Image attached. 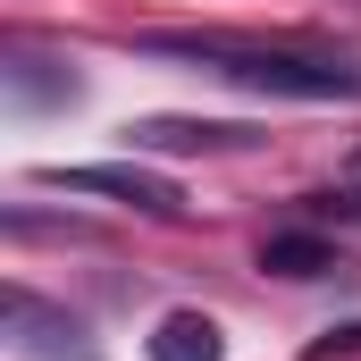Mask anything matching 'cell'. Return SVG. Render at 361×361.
I'll list each match as a JSON object with an SVG mask.
<instances>
[{
    "instance_id": "5b68a950",
    "label": "cell",
    "mask_w": 361,
    "mask_h": 361,
    "mask_svg": "<svg viewBox=\"0 0 361 361\" xmlns=\"http://www.w3.org/2000/svg\"><path fill=\"white\" fill-rule=\"evenodd\" d=\"M227 353V336H219V319H202V311H169L160 328H152V361H219Z\"/></svg>"
},
{
    "instance_id": "ba28073f",
    "label": "cell",
    "mask_w": 361,
    "mask_h": 361,
    "mask_svg": "<svg viewBox=\"0 0 361 361\" xmlns=\"http://www.w3.org/2000/svg\"><path fill=\"white\" fill-rule=\"evenodd\" d=\"M345 353H361V319H345V328H328V336H319V345H311L302 361H345Z\"/></svg>"
},
{
    "instance_id": "7a4b0ae2",
    "label": "cell",
    "mask_w": 361,
    "mask_h": 361,
    "mask_svg": "<svg viewBox=\"0 0 361 361\" xmlns=\"http://www.w3.org/2000/svg\"><path fill=\"white\" fill-rule=\"evenodd\" d=\"M0 328H8V345L25 361H92L85 319L59 311V302H42L34 286H8V294H0Z\"/></svg>"
},
{
    "instance_id": "277c9868",
    "label": "cell",
    "mask_w": 361,
    "mask_h": 361,
    "mask_svg": "<svg viewBox=\"0 0 361 361\" xmlns=\"http://www.w3.org/2000/svg\"><path fill=\"white\" fill-rule=\"evenodd\" d=\"M126 143H135V152H244V143H261V135L235 126V118H135Z\"/></svg>"
},
{
    "instance_id": "3957f363",
    "label": "cell",
    "mask_w": 361,
    "mask_h": 361,
    "mask_svg": "<svg viewBox=\"0 0 361 361\" xmlns=\"http://www.w3.org/2000/svg\"><path fill=\"white\" fill-rule=\"evenodd\" d=\"M42 185H68V193H109V202H126V210H143V219H177L185 193L169 177H152V169H135V160H85V169H42Z\"/></svg>"
},
{
    "instance_id": "8992f818",
    "label": "cell",
    "mask_w": 361,
    "mask_h": 361,
    "mask_svg": "<svg viewBox=\"0 0 361 361\" xmlns=\"http://www.w3.org/2000/svg\"><path fill=\"white\" fill-rule=\"evenodd\" d=\"M76 76L68 68H51V59H34V51H8V101L17 109H42V101H68Z\"/></svg>"
},
{
    "instance_id": "52a82bcc",
    "label": "cell",
    "mask_w": 361,
    "mask_h": 361,
    "mask_svg": "<svg viewBox=\"0 0 361 361\" xmlns=\"http://www.w3.org/2000/svg\"><path fill=\"white\" fill-rule=\"evenodd\" d=\"M261 269L269 277H328L336 269V244L328 235H269L261 244Z\"/></svg>"
},
{
    "instance_id": "6da1fadb",
    "label": "cell",
    "mask_w": 361,
    "mask_h": 361,
    "mask_svg": "<svg viewBox=\"0 0 361 361\" xmlns=\"http://www.w3.org/2000/svg\"><path fill=\"white\" fill-rule=\"evenodd\" d=\"M152 59H193L202 76H227L244 92L277 101H361V68L336 51H294V42H227V34H143Z\"/></svg>"
}]
</instances>
